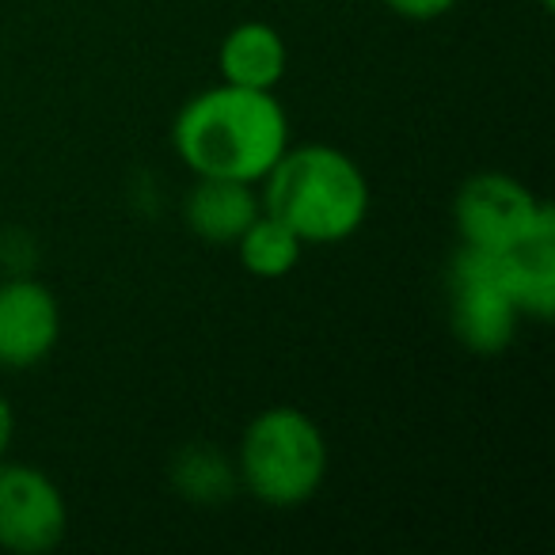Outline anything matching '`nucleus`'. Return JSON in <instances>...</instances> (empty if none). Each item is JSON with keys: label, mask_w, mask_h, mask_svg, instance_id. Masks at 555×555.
Returning <instances> with one entry per match:
<instances>
[{"label": "nucleus", "mask_w": 555, "mask_h": 555, "mask_svg": "<svg viewBox=\"0 0 555 555\" xmlns=\"http://www.w3.org/2000/svg\"><path fill=\"white\" fill-rule=\"evenodd\" d=\"M494 255V274L514 297L517 312L532 320H552L555 312V236H532Z\"/></svg>", "instance_id": "nucleus-10"}, {"label": "nucleus", "mask_w": 555, "mask_h": 555, "mask_svg": "<svg viewBox=\"0 0 555 555\" xmlns=\"http://www.w3.org/2000/svg\"><path fill=\"white\" fill-rule=\"evenodd\" d=\"M62 335L57 297L35 278L0 282V370H31L47 362Z\"/></svg>", "instance_id": "nucleus-7"}, {"label": "nucleus", "mask_w": 555, "mask_h": 555, "mask_svg": "<svg viewBox=\"0 0 555 555\" xmlns=\"http://www.w3.org/2000/svg\"><path fill=\"white\" fill-rule=\"evenodd\" d=\"M449 324L472 354H502L514 343L521 312L494 274V255L487 247L461 244L449 262Z\"/></svg>", "instance_id": "nucleus-5"}, {"label": "nucleus", "mask_w": 555, "mask_h": 555, "mask_svg": "<svg viewBox=\"0 0 555 555\" xmlns=\"http://www.w3.org/2000/svg\"><path fill=\"white\" fill-rule=\"evenodd\" d=\"M262 209L286 221L305 244L350 240L370 217V179L335 145H297L262 176Z\"/></svg>", "instance_id": "nucleus-2"}, {"label": "nucleus", "mask_w": 555, "mask_h": 555, "mask_svg": "<svg viewBox=\"0 0 555 555\" xmlns=\"http://www.w3.org/2000/svg\"><path fill=\"white\" fill-rule=\"evenodd\" d=\"M262 214V202L255 198L251 183L240 179L198 176L194 191L183 202V221L194 236L206 244H236L240 232Z\"/></svg>", "instance_id": "nucleus-8"}, {"label": "nucleus", "mask_w": 555, "mask_h": 555, "mask_svg": "<svg viewBox=\"0 0 555 555\" xmlns=\"http://www.w3.org/2000/svg\"><path fill=\"white\" fill-rule=\"evenodd\" d=\"M540 4H544V9H547V4H552V0H540Z\"/></svg>", "instance_id": "nucleus-15"}, {"label": "nucleus", "mask_w": 555, "mask_h": 555, "mask_svg": "<svg viewBox=\"0 0 555 555\" xmlns=\"http://www.w3.org/2000/svg\"><path fill=\"white\" fill-rule=\"evenodd\" d=\"M301 251H305V240L286 221L270 217L267 209L236 240L240 267L255 278H286L301 262Z\"/></svg>", "instance_id": "nucleus-11"}, {"label": "nucleus", "mask_w": 555, "mask_h": 555, "mask_svg": "<svg viewBox=\"0 0 555 555\" xmlns=\"http://www.w3.org/2000/svg\"><path fill=\"white\" fill-rule=\"evenodd\" d=\"M179 494L191 502H224L232 499V491L240 487L236 464L224 461V453L209 446H191L176 456V468H171Z\"/></svg>", "instance_id": "nucleus-12"}, {"label": "nucleus", "mask_w": 555, "mask_h": 555, "mask_svg": "<svg viewBox=\"0 0 555 555\" xmlns=\"http://www.w3.org/2000/svg\"><path fill=\"white\" fill-rule=\"evenodd\" d=\"M240 487L262 506L294 509L320 494L327 479V438L301 408H267L247 423L236 453Z\"/></svg>", "instance_id": "nucleus-3"}, {"label": "nucleus", "mask_w": 555, "mask_h": 555, "mask_svg": "<svg viewBox=\"0 0 555 555\" xmlns=\"http://www.w3.org/2000/svg\"><path fill=\"white\" fill-rule=\"evenodd\" d=\"M385 9L403 20H415V24H430V20L449 16L456 9V0H385Z\"/></svg>", "instance_id": "nucleus-13"}, {"label": "nucleus", "mask_w": 555, "mask_h": 555, "mask_svg": "<svg viewBox=\"0 0 555 555\" xmlns=\"http://www.w3.org/2000/svg\"><path fill=\"white\" fill-rule=\"evenodd\" d=\"M217 65H221L224 85L274 92L278 80L286 77L289 50H286V39H282L270 24L247 20V24H236L221 39Z\"/></svg>", "instance_id": "nucleus-9"}, {"label": "nucleus", "mask_w": 555, "mask_h": 555, "mask_svg": "<svg viewBox=\"0 0 555 555\" xmlns=\"http://www.w3.org/2000/svg\"><path fill=\"white\" fill-rule=\"evenodd\" d=\"M12 438H16V411H12L9 396L0 392V461H4V456H9Z\"/></svg>", "instance_id": "nucleus-14"}, {"label": "nucleus", "mask_w": 555, "mask_h": 555, "mask_svg": "<svg viewBox=\"0 0 555 555\" xmlns=\"http://www.w3.org/2000/svg\"><path fill=\"white\" fill-rule=\"evenodd\" d=\"M171 145L194 176L259 183L289 149V118L274 92L217 85L183 103Z\"/></svg>", "instance_id": "nucleus-1"}, {"label": "nucleus", "mask_w": 555, "mask_h": 555, "mask_svg": "<svg viewBox=\"0 0 555 555\" xmlns=\"http://www.w3.org/2000/svg\"><path fill=\"white\" fill-rule=\"evenodd\" d=\"M453 221L461 244L506 251L532 236H555V214L521 179L502 171H479L464 179L453 198Z\"/></svg>", "instance_id": "nucleus-4"}, {"label": "nucleus", "mask_w": 555, "mask_h": 555, "mask_svg": "<svg viewBox=\"0 0 555 555\" xmlns=\"http://www.w3.org/2000/svg\"><path fill=\"white\" fill-rule=\"evenodd\" d=\"M69 529L65 494L47 472L0 461V547L16 555L54 552Z\"/></svg>", "instance_id": "nucleus-6"}]
</instances>
